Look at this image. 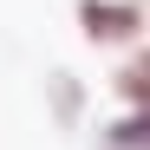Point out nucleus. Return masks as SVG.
Wrapping results in <instances>:
<instances>
[{"instance_id":"obj_2","label":"nucleus","mask_w":150,"mask_h":150,"mask_svg":"<svg viewBox=\"0 0 150 150\" xmlns=\"http://www.w3.org/2000/svg\"><path fill=\"white\" fill-rule=\"evenodd\" d=\"M111 98L124 111H150V46H131L111 72Z\"/></svg>"},{"instance_id":"obj_3","label":"nucleus","mask_w":150,"mask_h":150,"mask_svg":"<svg viewBox=\"0 0 150 150\" xmlns=\"http://www.w3.org/2000/svg\"><path fill=\"white\" fill-rule=\"evenodd\" d=\"M105 137H111V150H150V111H124Z\"/></svg>"},{"instance_id":"obj_1","label":"nucleus","mask_w":150,"mask_h":150,"mask_svg":"<svg viewBox=\"0 0 150 150\" xmlns=\"http://www.w3.org/2000/svg\"><path fill=\"white\" fill-rule=\"evenodd\" d=\"M79 33L91 46H137L150 33L144 0H79Z\"/></svg>"}]
</instances>
